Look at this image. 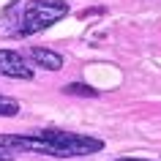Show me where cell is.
<instances>
[{
	"instance_id": "8992f818",
	"label": "cell",
	"mask_w": 161,
	"mask_h": 161,
	"mask_svg": "<svg viewBox=\"0 0 161 161\" xmlns=\"http://www.w3.org/2000/svg\"><path fill=\"white\" fill-rule=\"evenodd\" d=\"M63 93L66 96H76V98H96L98 90L90 87V85H85V82H68V85H63Z\"/></svg>"
},
{
	"instance_id": "52a82bcc",
	"label": "cell",
	"mask_w": 161,
	"mask_h": 161,
	"mask_svg": "<svg viewBox=\"0 0 161 161\" xmlns=\"http://www.w3.org/2000/svg\"><path fill=\"white\" fill-rule=\"evenodd\" d=\"M19 115V101L11 96H0V118H14Z\"/></svg>"
},
{
	"instance_id": "277c9868",
	"label": "cell",
	"mask_w": 161,
	"mask_h": 161,
	"mask_svg": "<svg viewBox=\"0 0 161 161\" xmlns=\"http://www.w3.org/2000/svg\"><path fill=\"white\" fill-rule=\"evenodd\" d=\"M19 6L22 0H0V36L14 38L19 25Z\"/></svg>"
},
{
	"instance_id": "3957f363",
	"label": "cell",
	"mask_w": 161,
	"mask_h": 161,
	"mask_svg": "<svg viewBox=\"0 0 161 161\" xmlns=\"http://www.w3.org/2000/svg\"><path fill=\"white\" fill-rule=\"evenodd\" d=\"M0 76H8V79H33V68L25 63V58L14 49H0Z\"/></svg>"
},
{
	"instance_id": "ba28073f",
	"label": "cell",
	"mask_w": 161,
	"mask_h": 161,
	"mask_svg": "<svg viewBox=\"0 0 161 161\" xmlns=\"http://www.w3.org/2000/svg\"><path fill=\"white\" fill-rule=\"evenodd\" d=\"M93 14H104V8H85V11L76 14V19H87V17H93Z\"/></svg>"
},
{
	"instance_id": "30bf717a",
	"label": "cell",
	"mask_w": 161,
	"mask_h": 161,
	"mask_svg": "<svg viewBox=\"0 0 161 161\" xmlns=\"http://www.w3.org/2000/svg\"><path fill=\"white\" fill-rule=\"evenodd\" d=\"M118 161H150V158H118Z\"/></svg>"
},
{
	"instance_id": "7a4b0ae2",
	"label": "cell",
	"mask_w": 161,
	"mask_h": 161,
	"mask_svg": "<svg viewBox=\"0 0 161 161\" xmlns=\"http://www.w3.org/2000/svg\"><path fill=\"white\" fill-rule=\"evenodd\" d=\"M36 136H41L52 147H58L60 158H76V156H90V153L104 150V139L76 134V131H63V128H38Z\"/></svg>"
},
{
	"instance_id": "9c48e42d",
	"label": "cell",
	"mask_w": 161,
	"mask_h": 161,
	"mask_svg": "<svg viewBox=\"0 0 161 161\" xmlns=\"http://www.w3.org/2000/svg\"><path fill=\"white\" fill-rule=\"evenodd\" d=\"M0 161H14V153H11V150H3V147H0Z\"/></svg>"
},
{
	"instance_id": "5b68a950",
	"label": "cell",
	"mask_w": 161,
	"mask_h": 161,
	"mask_svg": "<svg viewBox=\"0 0 161 161\" xmlns=\"http://www.w3.org/2000/svg\"><path fill=\"white\" fill-rule=\"evenodd\" d=\"M38 66L44 71H60L63 68V55L55 49H47V47H30L27 49V66Z\"/></svg>"
},
{
	"instance_id": "6da1fadb",
	"label": "cell",
	"mask_w": 161,
	"mask_h": 161,
	"mask_svg": "<svg viewBox=\"0 0 161 161\" xmlns=\"http://www.w3.org/2000/svg\"><path fill=\"white\" fill-rule=\"evenodd\" d=\"M66 14H68L66 0H22L17 36L19 38H27L33 33H41L47 27H52L55 22H60Z\"/></svg>"
}]
</instances>
